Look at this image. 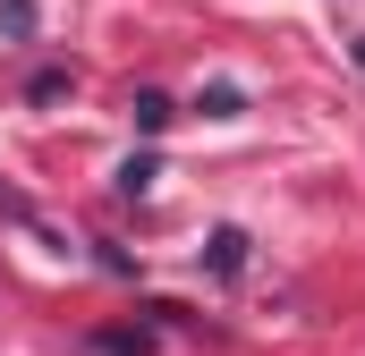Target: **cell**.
<instances>
[{"mask_svg": "<svg viewBox=\"0 0 365 356\" xmlns=\"http://www.w3.org/2000/svg\"><path fill=\"white\" fill-rule=\"evenodd\" d=\"M128 119H136V127H145V136H162V127H170V119H179V110H170V93H153V85H136V93H128Z\"/></svg>", "mask_w": 365, "mask_h": 356, "instance_id": "cell-1", "label": "cell"}, {"mask_svg": "<svg viewBox=\"0 0 365 356\" xmlns=\"http://www.w3.org/2000/svg\"><path fill=\"white\" fill-rule=\"evenodd\" d=\"M204 263L221 271V280H230V271H247V229H212V246H204Z\"/></svg>", "mask_w": 365, "mask_h": 356, "instance_id": "cell-2", "label": "cell"}, {"mask_svg": "<svg viewBox=\"0 0 365 356\" xmlns=\"http://www.w3.org/2000/svg\"><path fill=\"white\" fill-rule=\"evenodd\" d=\"M153 178H162V162H153V153H128L110 187H119V195H153Z\"/></svg>", "mask_w": 365, "mask_h": 356, "instance_id": "cell-3", "label": "cell"}, {"mask_svg": "<svg viewBox=\"0 0 365 356\" xmlns=\"http://www.w3.org/2000/svg\"><path fill=\"white\" fill-rule=\"evenodd\" d=\"M93 348L102 356H153V331L136 323V331H93Z\"/></svg>", "mask_w": 365, "mask_h": 356, "instance_id": "cell-4", "label": "cell"}, {"mask_svg": "<svg viewBox=\"0 0 365 356\" xmlns=\"http://www.w3.org/2000/svg\"><path fill=\"white\" fill-rule=\"evenodd\" d=\"M195 110H204V119H238L247 93H238V85H204V93H195Z\"/></svg>", "mask_w": 365, "mask_h": 356, "instance_id": "cell-5", "label": "cell"}, {"mask_svg": "<svg viewBox=\"0 0 365 356\" xmlns=\"http://www.w3.org/2000/svg\"><path fill=\"white\" fill-rule=\"evenodd\" d=\"M0 34L26 43V34H34V0H0Z\"/></svg>", "mask_w": 365, "mask_h": 356, "instance_id": "cell-6", "label": "cell"}, {"mask_svg": "<svg viewBox=\"0 0 365 356\" xmlns=\"http://www.w3.org/2000/svg\"><path fill=\"white\" fill-rule=\"evenodd\" d=\"M60 93H68V68H34L26 77V102H60Z\"/></svg>", "mask_w": 365, "mask_h": 356, "instance_id": "cell-7", "label": "cell"}, {"mask_svg": "<svg viewBox=\"0 0 365 356\" xmlns=\"http://www.w3.org/2000/svg\"><path fill=\"white\" fill-rule=\"evenodd\" d=\"M349 60H357V68H365V34H357V43H349Z\"/></svg>", "mask_w": 365, "mask_h": 356, "instance_id": "cell-8", "label": "cell"}]
</instances>
